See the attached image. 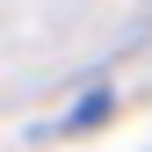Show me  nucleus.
Listing matches in <instances>:
<instances>
[{
	"instance_id": "nucleus-1",
	"label": "nucleus",
	"mask_w": 152,
	"mask_h": 152,
	"mask_svg": "<svg viewBox=\"0 0 152 152\" xmlns=\"http://www.w3.org/2000/svg\"><path fill=\"white\" fill-rule=\"evenodd\" d=\"M102 116H109V94H87V102L72 109V123H65V130H87V123H102Z\"/></svg>"
}]
</instances>
